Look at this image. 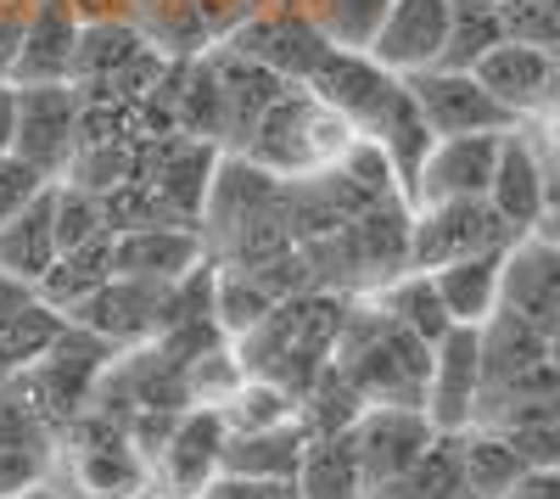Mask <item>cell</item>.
I'll return each instance as SVG.
<instances>
[{
  "label": "cell",
  "instance_id": "obj_31",
  "mask_svg": "<svg viewBox=\"0 0 560 499\" xmlns=\"http://www.w3.org/2000/svg\"><path fill=\"white\" fill-rule=\"evenodd\" d=\"M45 186H57V179H45L28 158H18V152H0V224L7 219H18Z\"/></svg>",
  "mask_w": 560,
  "mask_h": 499
},
{
  "label": "cell",
  "instance_id": "obj_7",
  "mask_svg": "<svg viewBox=\"0 0 560 499\" xmlns=\"http://www.w3.org/2000/svg\"><path fill=\"white\" fill-rule=\"evenodd\" d=\"M398 73H387L370 51H348V45H331L319 62H314V73L303 79V90L314 102H325L337 118H348L359 135H370L376 129V118L387 113V102L398 96Z\"/></svg>",
  "mask_w": 560,
  "mask_h": 499
},
{
  "label": "cell",
  "instance_id": "obj_27",
  "mask_svg": "<svg viewBox=\"0 0 560 499\" xmlns=\"http://www.w3.org/2000/svg\"><path fill=\"white\" fill-rule=\"evenodd\" d=\"M382 499H471L465 483V455H459V432H438L420 455Z\"/></svg>",
  "mask_w": 560,
  "mask_h": 499
},
{
  "label": "cell",
  "instance_id": "obj_36",
  "mask_svg": "<svg viewBox=\"0 0 560 499\" xmlns=\"http://www.w3.org/2000/svg\"><path fill=\"white\" fill-rule=\"evenodd\" d=\"M504 499H560V466H538V472H527Z\"/></svg>",
  "mask_w": 560,
  "mask_h": 499
},
{
  "label": "cell",
  "instance_id": "obj_13",
  "mask_svg": "<svg viewBox=\"0 0 560 499\" xmlns=\"http://www.w3.org/2000/svg\"><path fill=\"white\" fill-rule=\"evenodd\" d=\"M504 135H448V141H438L432 158H427V169H420V179H415V192H409V208L488 197Z\"/></svg>",
  "mask_w": 560,
  "mask_h": 499
},
{
  "label": "cell",
  "instance_id": "obj_33",
  "mask_svg": "<svg viewBox=\"0 0 560 499\" xmlns=\"http://www.w3.org/2000/svg\"><path fill=\"white\" fill-rule=\"evenodd\" d=\"M45 466H51V449H18V443H0V499H18L23 488L45 483Z\"/></svg>",
  "mask_w": 560,
  "mask_h": 499
},
{
  "label": "cell",
  "instance_id": "obj_17",
  "mask_svg": "<svg viewBox=\"0 0 560 499\" xmlns=\"http://www.w3.org/2000/svg\"><path fill=\"white\" fill-rule=\"evenodd\" d=\"M163 309H168V287H152V281H129V276H113L96 298H84L68 321L96 332L102 343L124 348V343H140L163 332Z\"/></svg>",
  "mask_w": 560,
  "mask_h": 499
},
{
  "label": "cell",
  "instance_id": "obj_19",
  "mask_svg": "<svg viewBox=\"0 0 560 499\" xmlns=\"http://www.w3.org/2000/svg\"><path fill=\"white\" fill-rule=\"evenodd\" d=\"M213 62V73H219V90H224V135L236 147H247L253 141V129H258V118L287 96V79L280 73H269L264 62H253V57H242V51H224L219 57H208Z\"/></svg>",
  "mask_w": 560,
  "mask_h": 499
},
{
  "label": "cell",
  "instance_id": "obj_14",
  "mask_svg": "<svg viewBox=\"0 0 560 499\" xmlns=\"http://www.w3.org/2000/svg\"><path fill=\"white\" fill-rule=\"evenodd\" d=\"M493 213L510 224L516 236H533L544 213H549V163L533 147V135L516 124L499 141V163H493V186H488Z\"/></svg>",
  "mask_w": 560,
  "mask_h": 499
},
{
  "label": "cell",
  "instance_id": "obj_40",
  "mask_svg": "<svg viewBox=\"0 0 560 499\" xmlns=\"http://www.w3.org/2000/svg\"><path fill=\"white\" fill-rule=\"evenodd\" d=\"M18 499H68L62 488H51V483H34V488H23Z\"/></svg>",
  "mask_w": 560,
  "mask_h": 499
},
{
  "label": "cell",
  "instance_id": "obj_15",
  "mask_svg": "<svg viewBox=\"0 0 560 499\" xmlns=\"http://www.w3.org/2000/svg\"><path fill=\"white\" fill-rule=\"evenodd\" d=\"M504 314L538 326L544 337L560 326V247L549 236H522L510 242L504 253V298H499Z\"/></svg>",
  "mask_w": 560,
  "mask_h": 499
},
{
  "label": "cell",
  "instance_id": "obj_29",
  "mask_svg": "<svg viewBox=\"0 0 560 499\" xmlns=\"http://www.w3.org/2000/svg\"><path fill=\"white\" fill-rule=\"evenodd\" d=\"M303 18L325 34V45H348V51H370L382 18L393 0H298Z\"/></svg>",
  "mask_w": 560,
  "mask_h": 499
},
{
  "label": "cell",
  "instance_id": "obj_35",
  "mask_svg": "<svg viewBox=\"0 0 560 499\" xmlns=\"http://www.w3.org/2000/svg\"><path fill=\"white\" fill-rule=\"evenodd\" d=\"M522 129L533 135V147L544 152V163H549V169H560V96H555L544 113H533Z\"/></svg>",
  "mask_w": 560,
  "mask_h": 499
},
{
  "label": "cell",
  "instance_id": "obj_37",
  "mask_svg": "<svg viewBox=\"0 0 560 499\" xmlns=\"http://www.w3.org/2000/svg\"><path fill=\"white\" fill-rule=\"evenodd\" d=\"M12 135H18V84L0 79V152H12Z\"/></svg>",
  "mask_w": 560,
  "mask_h": 499
},
{
  "label": "cell",
  "instance_id": "obj_8",
  "mask_svg": "<svg viewBox=\"0 0 560 499\" xmlns=\"http://www.w3.org/2000/svg\"><path fill=\"white\" fill-rule=\"evenodd\" d=\"M482 410V326H454L432 343V376H427V416L438 432L477 427Z\"/></svg>",
  "mask_w": 560,
  "mask_h": 499
},
{
  "label": "cell",
  "instance_id": "obj_39",
  "mask_svg": "<svg viewBox=\"0 0 560 499\" xmlns=\"http://www.w3.org/2000/svg\"><path fill=\"white\" fill-rule=\"evenodd\" d=\"M544 359H549V371H555V382H560V326L544 337Z\"/></svg>",
  "mask_w": 560,
  "mask_h": 499
},
{
  "label": "cell",
  "instance_id": "obj_25",
  "mask_svg": "<svg viewBox=\"0 0 560 499\" xmlns=\"http://www.w3.org/2000/svg\"><path fill=\"white\" fill-rule=\"evenodd\" d=\"M298 494H303V499H370L348 432H337V438H308L303 466H298Z\"/></svg>",
  "mask_w": 560,
  "mask_h": 499
},
{
  "label": "cell",
  "instance_id": "obj_22",
  "mask_svg": "<svg viewBox=\"0 0 560 499\" xmlns=\"http://www.w3.org/2000/svg\"><path fill=\"white\" fill-rule=\"evenodd\" d=\"M370 141L387 152V163H393V174H398V192H404V202H409L420 169H427V158H432V147H438V135H432L427 118H420V107H415V96H409V84H398V96H393L387 113L376 118Z\"/></svg>",
  "mask_w": 560,
  "mask_h": 499
},
{
  "label": "cell",
  "instance_id": "obj_24",
  "mask_svg": "<svg viewBox=\"0 0 560 499\" xmlns=\"http://www.w3.org/2000/svg\"><path fill=\"white\" fill-rule=\"evenodd\" d=\"M382 314H393V321L404 326V332H415L420 343H443L448 332H454V321H448V309H443V298H438V281H432V269H398L393 281H382V292L370 298Z\"/></svg>",
  "mask_w": 560,
  "mask_h": 499
},
{
  "label": "cell",
  "instance_id": "obj_28",
  "mask_svg": "<svg viewBox=\"0 0 560 499\" xmlns=\"http://www.w3.org/2000/svg\"><path fill=\"white\" fill-rule=\"evenodd\" d=\"M107 281H113V242H102V247H79V253H62L51 269H45V281L34 287V298H45L51 309L73 314L84 298H96Z\"/></svg>",
  "mask_w": 560,
  "mask_h": 499
},
{
  "label": "cell",
  "instance_id": "obj_41",
  "mask_svg": "<svg viewBox=\"0 0 560 499\" xmlns=\"http://www.w3.org/2000/svg\"><path fill=\"white\" fill-rule=\"evenodd\" d=\"M370 499H382V494H370Z\"/></svg>",
  "mask_w": 560,
  "mask_h": 499
},
{
  "label": "cell",
  "instance_id": "obj_1",
  "mask_svg": "<svg viewBox=\"0 0 560 499\" xmlns=\"http://www.w3.org/2000/svg\"><path fill=\"white\" fill-rule=\"evenodd\" d=\"M331 365L353 382V393L364 404H415V410H427L432 343H420L415 332H404L393 314H382L376 303L342 321Z\"/></svg>",
  "mask_w": 560,
  "mask_h": 499
},
{
  "label": "cell",
  "instance_id": "obj_18",
  "mask_svg": "<svg viewBox=\"0 0 560 499\" xmlns=\"http://www.w3.org/2000/svg\"><path fill=\"white\" fill-rule=\"evenodd\" d=\"M57 258H62V247H57V186H45L18 219L0 224V276L34 292Z\"/></svg>",
  "mask_w": 560,
  "mask_h": 499
},
{
  "label": "cell",
  "instance_id": "obj_32",
  "mask_svg": "<svg viewBox=\"0 0 560 499\" xmlns=\"http://www.w3.org/2000/svg\"><path fill=\"white\" fill-rule=\"evenodd\" d=\"M197 499H303L298 477H236V472H219Z\"/></svg>",
  "mask_w": 560,
  "mask_h": 499
},
{
  "label": "cell",
  "instance_id": "obj_34",
  "mask_svg": "<svg viewBox=\"0 0 560 499\" xmlns=\"http://www.w3.org/2000/svg\"><path fill=\"white\" fill-rule=\"evenodd\" d=\"M23 28H28V0H12V7H0V79H12V73H18Z\"/></svg>",
  "mask_w": 560,
  "mask_h": 499
},
{
  "label": "cell",
  "instance_id": "obj_9",
  "mask_svg": "<svg viewBox=\"0 0 560 499\" xmlns=\"http://www.w3.org/2000/svg\"><path fill=\"white\" fill-rule=\"evenodd\" d=\"M448 28H454V0H393L376 39H370V57L398 79L443 68Z\"/></svg>",
  "mask_w": 560,
  "mask_h": 499
},
{
  "label": "cell",
  "instance_id": "obj_4",
  "mask_svg": "<svg viewBox=\"0 0 560 499\" xmlns=\"http://www.w3.org/2000/svg\"><path fill=\"white\" fill-rule=\"evenodd\" d=\"M404 84L438 141H448V135H504L522 124L471 68H427V73H409Z\"/></svg>",
  "mask_w": 560,
  "mask_h": 499
},
{
  "label": "cell",
  "instance_id": "obj_10",
  "mask_svg": "<svg viewBox=\"0 0 560 499\" xmlns=\"http://www.w3.org/2000/svg\"><path fill=\"white\" fill-rule=\"evenodd\" d=\"M202 231L185 219H163V224H140V231H118L113 236V276L129 281H152V287H179L185 276L202 269Z\"/></svg>",
  "mask_w": 560,
  "mask_h": 499
},
{
  "label": "cell",
  "instance_id": "obj_2",
  "mask_svg": "<svg viewBox=\"0 0 560 499\" xmlns=\"http://www.w3.org/2000/svg\"><path fill=\"white\" fill-rule=\"evenodd\" d=\"M510 242H522V236L493 213L488 197L432 202V208H415V224H409V269H443V264H459V258L504 253Z\"/></svg>",
  "mask_w": 560,
  "mask_h": 499
},
{
  "label": "cell",
  "instance_id": "obj_16",
  "mask_svg": "<svg viewBox=\"0 0 560 499\" xmlns=\"http://www.w3.org/2000/svg\"><path fill=\"white\" fill-rule=\"evenodd\" d=\"M79 34H84V18L73 0H28L23 57H18L12 84H73Z\"/></svg>",
  "mask_w": 560,
  "mask_h": 499
},
{
  "label": "cell",
  "instance_id": "obj_38",
  "mask_svg": "<svg viewBox=\"0 0 560 499\" xmlns=\"http://www.w3.org/2000/svg\"><path fill=\"white\" fill-rule=\"evenodd\" d=\"M23 298H28V287H18V281H7V276H0V321H7V314H12Z\"/></svg>",
  "mask_w": 560,
  "mask_h": 499
},
{
  "label": "cell",
  "instance_id": "obj_11",
  "mask_svg": "<svg viewBox=\"0 0 560 499\" xmlns=\"http://www.w3.org/2000/svg\"><path fill=\"white\" fill-rule=\"evenodd\" d=\"M230 51L264 62L287 84H303L331 45H325V34L303 18V7H264L258 18H247L236 34H230Z\"/></svg>",
  "mask_w": 560,
  "mask_h": 499
},
{
  "label": "cell",
  "instance_id": "obj_3",
  "mask_svg": "<svg viewBox=\"0 0 560 499\" xmlns=\"http://www.w3.org/2000/svg\"><path fill=\"white\" fill-rule=\"evenodd\" d=\"M79 118H84L79 84H18L12 152L28 158L45 179H68V169L79 163V147H84Z\"/></svg>",
  "mask_w": 560,
  "mask_h": 499
},
{
  "label": "cell",
  "instance_id": "obj_20",
  "mask_svg": "<svg viewBox=\"0 0 560 499\" xmlns=\"http://www.w3.org/2000/svg\"><path fill=\"white\" fill-rule=\"evenodd\" d=\"M62 332H68V314L28 292L7 321H0V387H12L34 365H45L51 348L62 343Z\"/></svg>",
  "mask_w": 560,
  "mask_h": 499
},
{
  "label": "cell",
  "instance_id": "obj_6",
  "mask_svg": "<svg viewBox=\"0 0 560 499\" xmlns=\"http://www.w3.org/2000/svg\"><path fill=\"white\" fill-rule=\"evenodd\" d=\"M348 438H353L364 488L387 494L420 455H427V443L438 438V427H432L427 410H415V404H364L359 421L348 427Z\"/></svg>",
  "mask_w": 560,
  "mask_h": 499
},
{
  "label": "cell",
  "instance_id": "obj_30",
  "mask_svg": "<svg viewBox=\"0 0 560 499\" xmlns=\"http://www.w3.org/2000/svg\"><path fill=\"white\" fill-rule=\"evenodd\" d=\"M499 39H510L499 0H454V28H448L443 68H477Z\"/></svg>",
  "mask_w": 560,
  "mask_h": 499
},
{
  "label": "cell",
  "instance_id": "obj_26",
  "mask_svg": "<svg viewBox=\"0 0 560 499\" xmlns=\"http://www.w3.org/2000/svg\"><path fill=\"white\" fill-rule=\"evenodd\" d=\"M459 455H465V483H471V499H504L510 488L527 477V461L493 427H465L459 432Z\"/></svg>",
  "mask_w": 560,
  "mask_h": 499
},
{
  "label": "cell",
  "instance_id": "obj_5",
  "mask_svg": "<svg viewBox=\"0 0 560 499\" xmlns=\"http://www.w3.org/2000/svg\"><path fill=\"white\" fill-rule=\"evenodd\" d=\"M224 438H230V421L219 404L179 410L163 443L152 449V483L163 488V499H197L224 472Z\"/></svg>",
  "mask_w": 560,
  "mask_h": 499
},
{
  "label": "cell",
  "instance_id": "obj_23",
  "mask_svg": "<svg viewBox=\"0 0 560 499\" xmlns=\"http://www.w3.org/2000/svg\"><path fill=\"white\" fill-rule=\"evenodd\" d=\"M303 449H308L303 421L242 427V432L224 438V472H236V477H298Z\"/></svg>",
  "mask_w": 560,
  "mask_h": 499
},
{
  "label": "cell",
  "instance_id": "obj_12",
  "mask_svg": "<svg viewBox=\"0 0 560 499\" xmlns=\"http://www.w3.org/2000/svg\"><path fill=\"white\" fill-rule=\"evenodd\" d=\"M471 73H477L522 124L560 96V51H549V45H533V39H499Z\"/></svg>",
  "mask_w": 560,
  "mask_h": 499
},
{
  "label": "cell",
  "instance_id": "obj_21",
  "mask_svg": "<svg viewBox=\"0 0 560 499\" xmlns=\"http://www.w3.org/2000/svg\"><path fill=\"white\" fill-rule=\"evenodd\" d=\"M504 253H482V258H459V264L432 269L438 298H443L454 326H488L493 314H499V298H504Z\"/></svg>",
  "mask_w": 560,
  "mask_h": 499
}]
</instances>
